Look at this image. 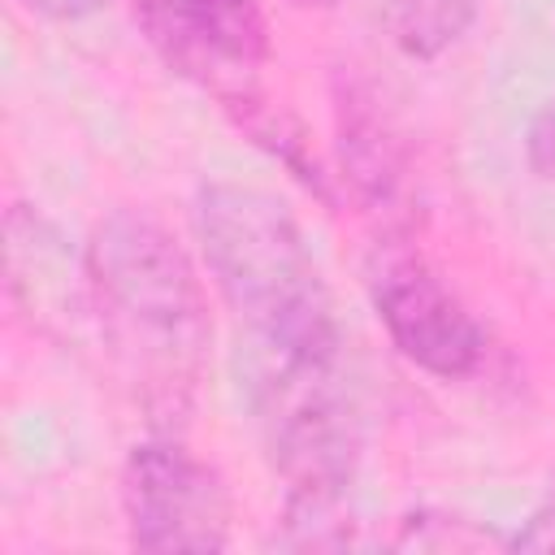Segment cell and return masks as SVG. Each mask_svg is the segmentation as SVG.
I'll use <instances>...</instances> for the list:
<instances>
[{
	"instance_id": "cell-1",
	"label": "cell",
	"mask_w": 555,
	"mask_h": 555,
	"mask_svg": "<svg viewBox=\"0 0 555 555\" xmlns=\"http://www.w3.org/2000/svg\"><path fill=\"white\" fill-rule=\"evenodd\" d=\"M87 308L143 403L182 408L212 343L204 282L186 247L143 208L108 212L82 251Z\"/></svg>"
},
{
	"instance_id": "cell-2",
	"label": "cell",
	"mask_w": 555,
	"mask_h": 555,
	"mask_svg": "<svg viewBox=\"0 0 555 555\" xmlns=\"http://www.w3.org/2000/svg\"><path fill=\"white\" fill-rule=\"evenodd\" d=\"M195 243L251 343L299 360H338L343 325L295 212L264 186L212 178L195 191Z\"/></svg>"
},
{
	"instance_id": "cell-3",
	"label": "cell",
	"mask_w": 555,
	"mask_h": 555,
	"mask_svg": "<svg viewBox=\"0 0 555 555\" xmlns=\"http://www.w3.org/2000/svg\"><path fill=\"white\" fill-rule=\"evenodd\" d=\"M247 399L264 434L269 464L286 481L282 520L308 525L321 516H343L364 455V416L343 382V356L299 360L256 347Z\"/></svg>"
},
{
	"instance_id": "cell-4",
	"label": "cell",
	"mask_w": 555,
	"mask_h": 555,
	"mask_svg": "<svg viewBox=\"0 0 555 555\" xmlns=\"http://www.w3.org/2000/svg\"><path fill=\"white\" fill-rule=\"evenodd\" d=\"M369 304L390 347L438 382H468L490 356L486 325L416 256L386 247L369 269Z\"/></svg>"
},
{
	"instance_id": "cell-5",
	"label": "cell",
	"mask_w": 555,
	"mask_h": 555,
	"mask_svg": "<svg viewBox=\"0 0 555 555\" xmlns=\"http://www.w3.org/2000/svg\"><path fill=\"white\" fill-rule=\"evenodd\" d=\"M121 512L139 551L230 546L234 503L221 473L173 438H147L130 447L121 464Z\"/></svg>"
},
{
	"instance_id": "cell-6",
	"label": "cell",
	"mask_w": 555,
	"mask_h": 555,
	"mask_svg": "<svg viewBox=\"0 0 555 555\" xmlns=\"http://www.w3.org/2000/svg\"><path fill=\"white\" fill-rule=\"evenodd\" d=\"M134 17L169 69L217 95L247 87L269 61V17L260 0H134Z\"/></svg>"
},
{
	"instance_id": "cell-7",
	"label": "cell",
	"mask_w": 555,
	"mask_h": 555,
	"mask_svg": "<svg viewBox=\"0 0 555 555\" xmlns=\"http://www.w3.org/2000/svg\"><path fill=\"white\" fill-rule=\"evenodd\" d=\"M334 121H338V160L347 191L369 212L395 217L408 204V147L390 113L382 108L377 91L356 74H338Z\"/></svg>"
},
{
	"instance_id": "cell-8",
	"label": "cell",
	"mask_w": 555,
	"mask_h": 555,
	"mask_svg": "<svg viewBox=\"0 0 555 555\" xmlns=\"http://www.w3.org/2000/svg\"><path fill=\"white\" fill-rule=\"evenodd\" d=\"M221 108L234 117V126L260 147L269 152L308 195H317L325 208H338V186L334 173L321 165V156L312 152V139L304 130V121L295 113H286L282 104H269L264 95H256L251 87H234L221 95Z\"/></svg>"
},
{
	"instance_id": "cell-9",
	"label": "cell",
	"mask_w": 555,
	"mask_h": 555,
	"mask_svg": "<svg viewBox=\"0 0 555 555\" xmlns=\"http://www.w3.org/2000/svg\"><path fill=\"white\" fill-rule=\"evenodd\" d=\"M486 0H386L382 22L390 43L412 61H438L477 22Z\"/></svg>"
},
{
	"instance_id": "cell-10",
	"label": "cell",
	"mask_w": 555,
	"mask_h": 555,
	"mask_svg": "<svg viewBox=\"0 0 555 555\" xmlns=\"http://www.w3.org/2000/svg\"><path fill=\"white\" fill-rule=\"evenodd\" d=\"M525 156L542 182H555V100H546L533 113V121L525 130Z\"/></svg>"
},
{
	"instance_id": "cell-11",
	"label": "cell",
	"mask_w": 555,
	"mask_h": 555,
	"mask_svg": "<svg viewBox=\"0 0 555 555\" xmlns=\"http://www.w3.org/2000/svg\"><path fill=\"white\" fill-rule=\"evenodd\" d=\"M26 13H35V17H43V22H61V26H69V22H87V17H95L100 9H108V0H17Z\"/></svg>"
},
{
	"instance_id": "cell-12",
	"label": "cell",
	"mask_w": 555,
	"mask_h": 555,
	"mask_svg": "<svg viewBox=\"0 0 555 555\" xmlns=\"http://www.w3.org/2000/svg\"><path fill=\"white\" fill-rule=\"evenodd\" d=\"M295 4H317V9H325V4H338V0H295Z\"/></svg>"
}]
</instances>
